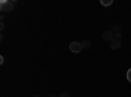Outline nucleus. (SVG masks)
Returning <instances> with one entry per match:
<instances>
[{
    "label": "nucleus",
    "mask_w": 131,
    "mask_h": 97,
    "mask_svg": "<svg viewBox=\"0 0 131 97\" xmlns=\"http://www.w3.org/2000/svg\"><path fill=\"white\" fill-rule=\"evenodd\" d=\"M0 9H2V12H12L13 10V2L3 0V2L0 3Z\"/></svg>",
    "instance_id": "f257e3e1"
},
{
    "label": "nucleus",
    "mask_w": 131,
    "mask_h": 97,
    "mask_svg": "<svg viewBox=\"0 0 131 97\" xmlns=\"http://www.w3.org/2000/svg\"><path fill=\"white\" fill-rule=\"evenodd\" d=\"M81 44L80 42H71L70 44V50H71V52H73V54H79L80 51H81Z\"/></svg>",
    "instance_id": "f03ea898"
},
{
    "label": "nucleus",
    "mask_w": 131,
    "mask_h": 97,
    "mask_svg": "<svg viewBox=\"0 0 131 97\" xmlns=\"http://www.w3.org/2000/svg\"><path fill=\"white\" fill-rule=\"evenodd\" d=\"M102 38H104L105 41L112 42V41L114 39V31H112V30H106V31H104V33H102Z\"/></svg>",
    "instance_id": "7ed1b4c3"
},
{
    "label": "nucleus",
    "mask_w": 131,
    "mask_h": 97,
    "mask_svg": "<svg viewBox=\"0 0 131 97\" xmlns=\"http://www.w3.org/2000/svg\"><path fill=\"white\" fill-rule=\"evenodd\" d=\"M121 45H122L121 39H117V38H114V39L110 42V49H112V50H117V49L121 47Z\"/></svg>",
    "instance_id": "20e7f679"
},
{
    "label": "nucleus",
    "mask_w": 131,
    "mask_h": 97,
    "mask_svg": "<svg viewBox=\"0 0 131 97\" xmlns=\"http://www.w3.org/2000/svg\"><path fill=\"white\" fill-rule=\"evenodd\" d=\"M80 44H81V47H83V49H89L91 45H92V42H91L89 39H83Z\"/></svg>",
    "instance_id": "39448f33"
},
{
    "label": "nucleus",
    "mask_w": 131,
    "mask_h": 97,
    "mask_svg": "<svg viewBox=\"0 0 131 97\" xmlns=\"http://www.w3.org/2000/svg\"><path fill=\"white\" fill-rule=\"evenodd\" d=\"M101 5H104V7H109V5H112L113 4V0H101Z\"/></svg>",
    "instance_id": "423d86ee"
},
{
    "label": "nucleus",
    "mask_w": 131,
    "mask_h": 97,
    "mask_svg": "<svg viewBox=\"0 0 131 97\" xmlns=\"http://www.w3.org/2000/svg\"><path fill=\"white\" fill-rule=\"evenodd\" d=\"M121 37H122V33H121V31H114V38L121 39Z\"/></svg>",
    "instance_id": "0eeeda50"
},
{
    "label": "nucleus",
    "mask_w": 131,
    "mask_h": 97,
    "mask_svg": "<svg viewBox=\"0 0 131 97\" xmlns=\"http://www.w3.org/2000/svg\"><path fill=\"white\" fill-rule=\"evenodd\" d=\"M58 97H71V94H70L68 92H62Z\"/></svg>",
    "instance_id": "6e6552de"
},
{
    "label": "nucleus",
    "mask_w": 131,
    "mask_h": 97,
    "mask_svg": "<svg viewBox=\"0 0 131 97\" xmlns=\"http://www.w3.org/2000/svg\"><path fill=\"white\" fill-rule=\"evenodd\" d=\"M126 78H127V80H128V81L131 83V68H130V70L127 71V73H126Z\"/></svg>",
    "instance_id": "1a4fd4ad"
},
{
    "label": "nucleus",
    "mask_w": 131,
    "mask_h": 97,
    "mask_svg": "<svg viewBox=\"0 0 131 97\" xmlns=\"http://www.w3.org/2000/svg\"><path fill=\"white\" fill-rule=\"evenodd\" d=\"M50 97H58V96H50Z\"/></svg>",
    "instance_id": "9d476101"
},
{
    "label": "nucleus",
    "mask_w": 131,
    "mask_h": 97,
    "mask_svg": "<svg viewBox=\"0 0 131 97\" xmlns=\"http://www.w3.org/2000/svg\"><path fill=\"white\" fill-rule=\"evenodd\" d=\"M34 97H39V96H34Z\"/></svg>",
    "instance_id": "9b49d317"
}]
</instances>
